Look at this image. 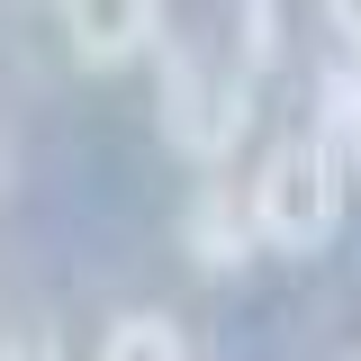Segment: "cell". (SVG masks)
<instances>
[{"instance_id": "6da1fadb", "label": "cell", "mask_w": 361, "mask_h": 361, "mask_svg": "<svg viewBox=\"0 0 361 361\" xmlns=\"http://www.w3.org/2000/svg\"><path fill=\"white\" fill-rule=\"evenodd\" d=\"M253 235H262L271 253H316L334 226H343V172H334V154L325 145H280L253 180Z\"/></svg>"}, {"instance_id": "7a4b0ae2", "label": "cell", "mask_w": 361, "mask_h": 361, "mask_svg": "<svg viewBox=\"0 0 361 361\" xmlns=\"http://www.w3.org/2000/svg\"><path fill=\"white\" fill-rule=\"evenodd\" d=\"M163 135L190 163H226L235 135H244V82L208 73L199 54H172V73H163Z\"/></svg>"}, {"instance_id": "3957f363", "label": "cell", "mask_w": 361, "mask_h": 361, "mask_svg": "<svg viewBox=\"0 0 361 361\" xmlns=\"http://www.w3.org/2000/svg\"><path fill=\"white\" fill-rule=\"evenodd\" d=\"M63 37L90 73H109L154 45V0H63Z\"/></svg>"}, {"instance_id": "277c9868", "label": "cell", "mask_w": 361, "mask_h": 361, "mask_svg": "<svg viewBox=\"0 0 361 361\" xmlns=\"http://www.w3.org/2000/svg\"><path fill=\"white\" fill-rule=\"evenodd\" d=\"M180 244L199 253V271H235L253 253V217H235V199L226 190H199L190 199V217H180Z\"/></svg>"}, {"instance_id": "5b68a950", "label": "cell", "mask_w": 361, "mask_h": 361, "mask_svg": "<svg viewBox=\"0 0 361 361\" xmlns=\"http://www.w3.org/2000/svg\"><path fill=\"white\" fill-rule=\"evenodd\" d=\"M99 361H180V334L163 325V316H127L118 334H109V353Z\"/></svg>"}, {"instance_id": "8992f818", "label": "cell", "mask_w": 361, "mask_h": 361, "mask_svg": "<svg viewBox=\"0 0 361 361\" xmlns=\"http://www.w3.org/2000/svg\"><path fill=\"white\" fill-rule=\"evenodd\" d=\"M0 361H63L54 334H18V343H0Z\"/></svg>"}, {"instance_id": "52a82bcc", "label": "cell", "mask_w": 361, "mask_h": 361, "mask_svg": "<svg viewBox=\"0 0 361 361\" xmlns=\"http://www.w3.org/2000/svg\"><path fill=\"white\" fill-rule=\"evenodd\" d=\"M334 27H343V37L361 45V0H334Z\"/></svg>"}, {"instance_id": "ba28073f", "label": "cell", "mask_w": 361, "mask_h": 361, "mask_svg": "<svg viewBox=\"0 0 361 361\" xmlns=\"http://www.w3.org/2000/svg\"><path fill=\"white\" fill-rule=\"evenodd\" d=\"M0 180H9V172H0Z\"/></svg>"}]
</instances>
